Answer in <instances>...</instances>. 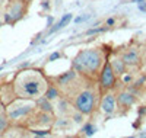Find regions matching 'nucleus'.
I'll list each match as a JSON object with an SVG mask.
<instances>
[{
	"label": "nucleus",
	"instance_id": "nucleus-1",
	"mask_svg": "<svg viewBox=\"0 0 146 138\" xmlns=\"http://www.w3.org/2000/svg\"><path fill=\"white\" fill-rule=\"evenodd\" d=\"M47 90V83L42 74L36 70L19 73L15 79V93L23 99L38 97Z\"/></svg>",
	"mask_w": 146,
	"mask_h": 138
},
{
	"label": "nucleus",
	"instance_id": "nucleus-2",
	"mask_svg": "<svg viewBox=\"0 0 146 138\" xmlns=\"http://www.w3.org/2000/svg\"><path fill=\"white\" fill-rule=\"evenodd\" d=\"M102 64V55L98 49L80 51L73 60V68L79 73H95Z\"/></svg>",
	"mask_w": 146,
	"mask_h": 138
},
{
	"label": "nucleus",
	"instance_id": "nucleus-3",
	"mask_svg": "<svg viewBox=\"0 0 146 138\" xmlns=\"http://www.w3.org/2000/svg\"><path fill=\"white\" fill-rule=\"evenodd\" d=\"M25 0H9L5 19L7 23H15L25 15Z\"/></svg>",
	"mask_w": 146,
	"mask_h": 138
},
{
	"label": "nucleus",
	"instance_id": "nucleus-4",
	"mask_svg": "<svg viewBox=\"0 0 146 138\" xmlns=\"http://www.w3.org/2000/svg\"><path fill=\"white\" fill-rule=\"evenodd\" d=\"M76 109L82 115H88L94 109V93L89 90H82L76 97Z\"/></svg>",
	"mask_w": 146,
	"mask_h": 138
},
{
	"label": "nucleus",
	"instance_id": "nucleus-5",
	"mask_svg": "<svg viewBox=\"0 0 146 138\" xmlns=\"http://www.w3.org/2000/svg\"><path fill=\"white\" fill-rule=\"evenodd\" d=\"M32 109H34V103H12L7 108V116L9 119H19L28 115Z\"/></svg>",
	"mask_w": 146,
	"mask_h": 138
},
{
	"label": "nucleus",
	"instance_id": "nucleus-6",
	"mask_svg": "<svg viewBox=\"0 0 146 138\" xmlns=\"http://www.w3.org/2000/svg\"><path fill=\"white\" fill-rule=\"evenodd\" d=\"M114 83H115V74L113 71V67L111 64L105 62L102 67V71H101V86H102V89H111Z\"/></svg>",
	"mask_w": 146,
	"mask_h": 138
},
{
	"label": "nucleus",
	"instance_id": "nucleus-7",
	"mask_svg": "<svg viewBox=\"0 0 146 138\" xmlns=\"http://www.w3.org/2000/svg\"><path fill=\"white\" fill-rule=\"evenodd\" d=\"M101 109H102V112H105V114H108V115L114 112V109H115V99H114L113 95L104 96L102 102H101Z\"/></svg>",
	"mask_w": 146,
	"mask_h": 138
},
{
	"label": "nucleus",
	"instance_id": "nucleus-8",
	"mask_svg": "<svg viewBox=\"0 0 146 138\" xmlns=\"http://www.w3.org/2000/svg\"><path fill=\"white\" fill-rule=\"evenodd\" d=\"M123 61L126 66H136L139 62V54L136 49H129V51L123 55Z\"/></svg>",
	"mask_w": 146,
	"mask_h": 138
},
{
	"label": "nucleus",
	"instance_id": "nucleus-9",
	"mask_svg": "<svg viewBox=\"0 0 146 138\" xmlns=\"http://www.w3.org/2000/svg\"><path fill=\"white\" fill-rule=\"evenodd\" d=\"M111 67H113V71H114V74H118V76H121V74L124 73V67H126V64H124V61H123V58H114L113 61H111Z\"/></svg>",
	"mask_w": 146,
	"mask_h": 138
},
{
	"label": "nucleus",
	"instance_id": "nucleus-10",
	"mask_svg": "<svg viewBox=\"0 0 146 138\" xmlns=\"http://www.w3.org/2000/svg\"><path fill=\"white\" fill-rule=\"evenodd\" d=\"M70 20H72V15H70V13H66V15H63V18L60 19V20H58V22L54 25V26L50 29V34H53V32H56V31H58V29L64 28V26H66V25H67Z\"/></svg>",
	"mask_w": 146,
	"mask_h": 138
},
{
	"label": "nucleus",
	"instance_id": "nucleus-11",
	"mask_svg": "<svg viewBox=\"0 0 146 138\" xmlns=\"http://www.w3.org/2000/svg\"><path fill=\"white\" fill-rule=\"evenodd\" d=\"M118 103L123 106H130L131 103H135V97L130 93H120L118 95Z\"/></svg>",
	"mask_w": 146,
	"mask_h": 138
},
{
	"label": "nucleus",
	"instance_id": "nucleus-12",
	"mask_svg": "<svg viewBox=\"0 0 146 138\" xmlns=\"http://www.w3.org/2000/svg\"><path fill=\"white\" fill-rule=\"evenodd\" d=\"M75 77H76V71L72 70V71H67V73L62 74V76L57 79V81H58V84H69Z\"/></svg>",
	"mask_w": 146,
	"mask_h": 138
},
{
	"label": "nucleus",
	"instance_id": "nucleus-13",
	"mask_svg": "<svg viewBox=\"0 0 146 138\" xmlns=\"http://www.w3.org/2000/svg\"><path fill=\"white\" fill-rule=\"evenodd\" d=\"M38 106L41 108V110H44V112H51L53 110V106H51V103L48 102V99L44 96V97H41L40 100H38Z\"/></svg>",
	"mask_w": 146,
	"mask_h": 138
},
{
	"label": "nucleus",
	"instance_id": "nucleus-14",
	"mask_svg": "<svg viewBox=\"0 0 146 138\" xmlns=\"http://www.w3.org/2000/svg\"><path fill=\"white\" fill-rule=\"evenodd\" d=\"M7 124H9V116L5 114V112H0V132L6 131Z\"/></svg>",
	"mask_w": 146,
	"mask_h": 138
},
{
	"label": "nucleus",
	"instance_id": "nucleus-15",
	"mask_svg": "<svg viewBox=\"0 0 146 138\" xmlns=\"http://www.w3.org/2000/svg\"><path fill=\"white\" fill-rule=\"evenodd\" d=\"M36 119H40L38 121V124H44V125H48L51 122V116H50V112H44L42 110V114H40L38 115V118Z\"/></svg>",
	"mask_w": 146,
	"mask_h": 138
},
{
	"label": "nucleus",
	"instance_id": "nucleus-16",
	"mask_svg": "<svg viewBox=\"0 0 146 138\" xmlns=\"http://www.w3.org/2000/svg\"><path fill=\"white\" fill-rule=\"evenodd\" d=\"M57 95H58V92H57V89H54V87H50V89H47V90H45V97H47L48 100L56 99Z\"/></svg>",
	"mask_w": 146,
	"mask_h": 138
},
{
	"label": "nucleus",
	"instance_id": "nucleus-17",
	"mask_svg": "<svg viewBox=\"0 0 146 138\" xmlns=\"http://www.w3.org/2000/svg\"><path fill=\"white\" fill-rule=\"evenodd\" d=\"M85 134H86L88 137H91V135H94L95 134V131H96V128L94 127V125L92 124H86V125H85V127H83V129H82Z\"/></svg>",
	"mask_w": 146,
	"mask_h": 138
},
{
	"label": "nucleus",
	"instance_id": "nucleus-18",
	"mask_svg": "<svg viewBox=\"0 0 146 138\" xmlns=\"http://www.w3.org/2000/svg\"><path fill=\"white\" fill-rule=\"evenodd\" d=\"M32 134H35V135H41V137H45V135L50 134V131H38V129H32Z\"/></svg>",
	"mask_w": 146,
	"mask_h": 138
},
{
	"label": "nucleus",
	"instance_id": "nucleus-19",
	"mask_svg": "<svg viewBox=\"0 0 146 138\" xmlns=\"http://www.w3.org/2000/svg\"><path fill=\"white\" fill-rule=\"evenodd\" d=\"M102 31H105L104 28H94V29H89L86 34L88 35H92V34H98V32H102Z\"/></svg>",
	"mask_w": 146,
	"mask_h": 138
},
{
	"label": "nucleus",
	"instance_id": "nucleus-20",
	"mask_svg": "<svg viewBox=\"0 0 146 138\" xmlns=\"http://www.w3.org/2000/svg\"><path fill=\"white\" fill-rule=\"evenodd\" d=\"M60 57H62V54H60V53H53V54L50 55V58H48V61H56V60H58Z\"/></svg>",
	"mask_w": 146,
	"mask_h": 138
},
{
	"label": "nucleus",
	"instance_id": "nucleus-21",
	"mask_svg": "<svg viewBox=\"0 0 146 138\" xmlns=\"http://www.w3.org/2000/svg\"><path fill=\"white\" fill-rule=\"evenodd\" d=\"M137 5H139V9H140L142 12L146 10V2H145V0H137Z\"/></svg>",
	"mask_w": 146,
	"mask_h": 138
},
{
	"label": "nucleus",
	"instance_id": "nucleus-22",
	"mask_svg": "<svg viewBox=\"0 0 146 138\" xmlns=\"http://www.w3.org/2000/svg\"><path fill=\"white\" fill-rule=\"evenodd\" d=\"M86 19H89V15H86V16H79V18H76V19H75V22H76V23H79V22L86 20Z\"/></svg>",
	"mask_w": 146,
	"mask_h": 138
},
{
	"label": "nucleus",
	"instance_id": "nucleus-23",
	"mask_svg": "<svg viewBox=\"0 0 146 138\" xmlns=\"http://www.w3.org/2000/svg\"><path fill=\"white\" fill-rule=\"evenodd\" d=\"M113 23H114V19H113V18H110V19H107V25H108V26H111Z\"/></svg>",
	"mask_w": 146,
	"mask_h": 138
},
{
	"label": "nucleus",
	"instance_id": "nucleus-24",
	"mask_svg": "<svg viewBox=\"0 0 146 138\" xmlns=\"http://www.w3.org/2000/svg\"><path fill=\"white\" fill-rule=\"evenodd\" d=\"M42 7H44V9H48V7H50V5H48L47 0H44V2H42Z\"/></svg>",
	"mask_w": 146,
	"mask_h": 138
},
{
	"label": "nucleus",
	"instance_id": "nucleus-25",
	"mask_svg": "<svg viewBox=\"0 0 146 138\" xmlns=\"http://www.w3.org/2000/svg\"><path fill=\"white\" fill-rule=\"evenodd\" d=\"M75 121H76V122H80V121H82V116H80V115H75Z\"/></svg>",
	"mask_w": 146,
	"mask_h": 138
},
{
	"label": "nucleus",
	"instance_id": "nucleus-26",
	"mask_svg": "<svg viewBox=\"0 0 146 138\" xmlns=\"http://www.w3.org/2000/svg\"><path fill=\"white\" fill-rule=\"evenodd\" d=\"M6 3H7V0H0V7H3Z\"/></svg>",
	"mask_w": 146,
	"mask_h": 138
},
{
	"label": "nucleus",
	"instance_id": "nucleus-27",
	"mask_svg": "<svg viewBox=\"0 0 146 138\" xmlns=\"http://www.w3.org/2000/svg\"><path fill=\"white\" fill-rule=\"evenodd\" d=\"M51 23H53V18H48V20H47V25H48V26H51Z\"/></svg>",
	"mask_w": 146,
	"mask_h": 138
},
{
	"label": "nucleus",
	"instance_id": "nucleus-28",
	"mask_svg": "<svg viewBox=\"0 0 146 138\" xmlns=\"http://www.w3.org/2000/svg\"><path fill=\"white\" fill-rule=\"evenodd\" d=\"M130 80H131V76H126V77H124V81H126V83H129Z\"/></svg>",
	"mask_w": 146,
	"mask_h": 138
},
{
	"label": "nucleus",
	"instance_id": "nucleus-29",
	"mask_svg": "<svg viewBox=\"0 0 146 138\" xmlns=\"http://www.w3.org/2000/svg\"><path fill=\"white\" fill-rule=\"evenodd\" d=\"M25 2H27V3H31V2H32V0H25Z\"/></svg>",
	"mask_w": 146,
	"mask_h": 138
},
{
	"label": "nucleus",
	"instance_id": "nucleus-30",
	"mask_svg": "<svg viewBox=\"0 0 146 138\" xmlns=\"http://www.w3.org/2000/svg\"><path fill=\"white\" fill-rule=\"evenodd\" d=\"M0 28H2V22H0Z\"/></svg>",
	"mask_w": 146,
	"mask_h": 138
}]
</instances>
